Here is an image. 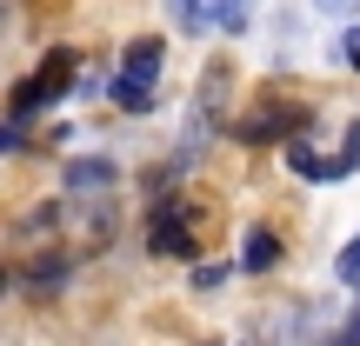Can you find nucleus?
<instances>
[{"label":"nucleus","mask_w":360,"mask_h":346,"mask_svg":"<svg viewBox=\"0 0 360 346\" xmlns=\"http://www.w3.org/2000/svg\"><path fill=\"white\" fill-rule=\"evenodd\" d=\"M74 67H80V53H74V47H53L47 60L34 67V80H20V87H13V120L27 127L40 107H53L60 93H74V87H80V80H74Z\"/></svg>","instance_id":"nucleus-2"},{"label":"nucleus","mask_w":360,"mask_h":346,"mask_svg":"<svg viewBox=\"0 0 360 346\" xmlns=\"http://www.w3.org/2000/svg\"><path fill=\"white\" fill-rule=\"evenodd\" d=\"M67 187H74V193L114 187V160H67Z\"/></svg>","instance_id":"nucleus-6"},{"label":"nucleus","mask_w":360,"mask_h":346,"mask_svg":"<svg viewBox=\"0 0 360 346\" xmlns=\"http://www.w3.org/2000/svg\"><path fill=\"white\" fill-rule=\"evenodd\" d=\"M314 7H321V13H354L360 0H314Z\"/></svg>","instance_id":"nucleus-10"},{"label":"nucleus","mask_w":360,"mask_h":346,"mask_svg":"<svg viewBox=\"0 0 360 346\" xmlns=\"http://www.w3.org/2000/svg\"><path fill=\"white\" fill-rule=\"evenodd\" d=\"M340 280H347V286H360V240L347 246V253H340Z\"/></svg>","instance_id":"nucleus-9"},{"label":"nucleus","mask_w":360,"mask_h":346,"mask_svg":"<svg viewBox=\"0 0 360 346\" xmlns=\"http://www.w3.org/2000/svg\"><path fill=\"white\" fill-rule=\"evenodd\" d=\"M287 127H300V114H294V107H260V114H247V120H240V127H233V133L260 147V140H281Z\"/></svg>","instance_id":"nucleus-5"},{"label":"nucleus","mask_w":360,"mask_h":346,"mask_svg":"<svg viewBox=\"0 0 360 346\" xmlns=\"http://www.w3.org/2000/svg\"><path fill=\"white\" fill-rule=\"evenodd\" d=\"M147 246H154V253H167V260H187V253H193V206L160 200L154 220H147Z\"/></svg>","instance_id":"nucleus-4"},{"label":"nucleus","mask_w":360,"mask_h":346,"mask_svg":"<svg viewBox=\"0 0 360 346\" xmlns=\"http://www.w3.org/2000/svg\"><path fill=\"white\" fill-rule=\"evenodd\" d=\"M274 260H281V240H274L267 227H254V233H247V246H240V267L247 273H267Z\"/></svg>","instance_id":"nucleus-7"},{"label":"nucleus","mask_w":360,"mask_h":346,"mask_svg":"<svg viewBox=\"0 0 360 346\" xmlns=\"http://www.w3.org/2000/svg\"><path fill=\"white\" fill-rule=\"evenodd\" d=\"M167 13L187 27V34H207V27H220V34H247L254 0H167Z\"/></svg>","instance_id":"nucleus-3"},{"label":"nucleus","mask_w":360,"mask_h":346,"mask_svg":"<svg viewBox=\"0 0 360 346\" xmlns=\"http://www.w3.org/2000/svg\"><path fill=\"white\" fill-rule=\"evenodd\" d=\"M340 346H360V313H354L347 326H340Z\"/></svg>","instance_id":"nucleus-12"},{"label":"nucleus","mask_w":360,"mask_h":346,"mask_svg":"<svg viewBox=\"0 0 360 346\" xmlns=\"http://www.w3.org/2000/svg\"><path fill=\"white\" fill-rule=\"evenodd\" d=\"M220 280H227V267H220V260H214V267H193V286H200V293H214Z\"/></svg>","instance_id":"nucleus-8"},{"label":"nucleus","mask_w":360,"mask_h":346,"mask_svg":"<svg viewBox=\"0 0 360 346\" xmlns=\"http://www.w3.org/2000/svg\"><path fill=\"white\" fill-rule=\"evenodd\" d=\"M340 47H347V60L360 67V27H347V40H340Z\"/></svg>","instance_id":"nucleus-11"},{"label":"nucleus","mask_w":360,"mask_h":346,"mask_svg":"<svg viewBox=\"0 0 360 346\" xmlns=\"http://www.w3.org/2000/svg\"><path fill=\"white\" fill-rule=\"evenodd\" d=\"M160 74H167V47H160L154 34H141V40H127L120 74L107 80V93H114L127 114H147V107H154V93H160Z\"/></svg>","instance_id":"nucleus-1"}]
</instances>
